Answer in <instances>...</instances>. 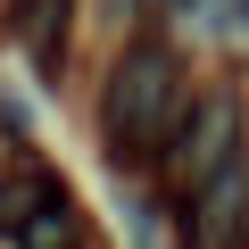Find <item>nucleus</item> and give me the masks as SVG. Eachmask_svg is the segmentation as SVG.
<instances>
[{"mask_svg":"<svg viewBox=\"0 0 249 249\" xmlns=\"http://www.w3.org/2000/svg\"><path fill=\"white\" fill-rule=\"evenodd\" d=\"M241 216H249V175H241V158L216 175V183H199V199H191V232H199V249H232L241 241Z\"/></svg>","mask_w":249,"mask_h":249,"instance_id":"obj_3","label":"nucleus"},{"mask_svg":"<svg viewBox=\"0 0 249 249\" xmlns=\"http://www.w3.org/2000/svg\"><path fill=\"white\" fill-rule=\"evenodd\" d=\"M166 9H191V0H166Z\"/></svg>","mask_w":249,"mask_h":249,"instance_id":"obj_6","label":"nucleus"},{"mask_svg":"<svg viewBox=\"0 0 249 249\" xmlns=\"http://www.w3.org/2000/svg\"><path fill=\"white\" fill-rule=\"evenodd\" d=\"M75 232H83V224H75V208H67V199H50L17 241H25V249H75Z\"/></svg>","mask_w":249,"mask_h":249,"instance_id":"obj_5","label":"nucleus"},{"mask_svg":"<svg viewBox=\"0 0 249 249\" xmlns=\"http://www.w3.org/2000/svg\"><path fill=\"white\" fill-rule=\"evenodd\" d=\"M183 108H191V91H183V58H175L166 42H133V50L116 58V75H108V108H100L108 150L133 158V166L166 158Z\"/></svg>","mask_w":249,"mask_h":249,"instance_id":"obj_1","label":"nucleus"},{"mask_svg":"<svg viewBox=\"0 0 249 249\" xmlns=\"http://www.w3.org/2000/svg\"><path fill=\"white\" fill-rule=\"evenodd\" d=\"M50 199H67V191H58L42 166H17V175H0V232H25V224H34Z\"/></svg>","mask_w":249,"mask_h":249,"instance_id":"obj_4","label":"nucleus"},{"mask_svg":"<svg viewBox=\"0 0 249 249\" xmlns=\"http://www.w3.org/2000/svg\"><path fill=\"white\" fill-rule=\"evenodd\" d=\"M232 150H241V100L232 91H199L191 116H183V133H175V166L191 183H216L232 166Z\"/></svg>","mask_w":249,"mask_h":249,"instance_id":"obj_2","label":"nucleus"}]
</instances>
